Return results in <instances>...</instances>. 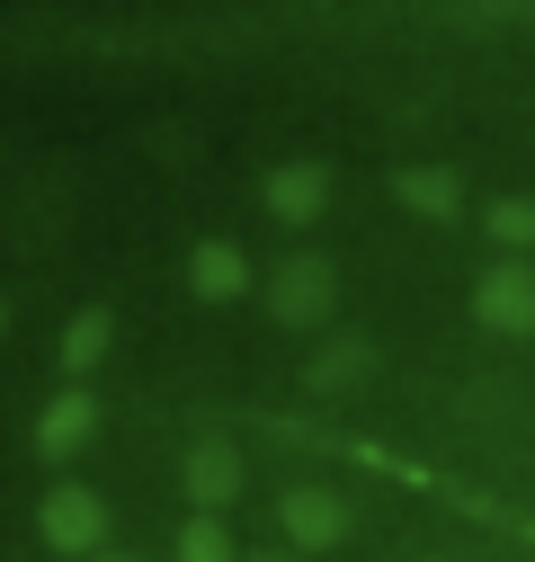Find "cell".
<instances>
[{"mask_svg":"<svg viewBox=\"0 0 535 562\" xmlns=\"http://www.w3.org/2000/svg\"><path fill=\"white\" fill-rule=\"evenodd\" d=\"M366 367H375V358H366V348H357V339H340V348H330V358L312 367V384H321V393H349V384H357Z\"/></svg>","mask_w":535,"mask_h":562,"instance_id":"52a82bcc","label":"cell"},{"mask_svg":"<svg viewBox=\"0 0 535 562\" xmlns=\"http://www.w3.org/2000/svg\"><path fill=\"white\" fill-rule=\"evenodd\" d=\"M491 233H500V241H535V205H500Z\"/></svg>","mask_w":535,"mask_h":562,"instance_id":"8fae6325","label":"cell"},{"mask_svg":"<svg viewBox=\"0 0 535 562\" xmlns=\"http://www.w3.org/2000/svg\"><path fill=\"white\" fill-rule=\"evenodd\" d=\"M277 313H286V322H321V313H330V268H321V259H295V268L277 277Z\"/></svg>","mask_w":535,"mask_h":562,"instance_id":"3957f363","label":"cell"},{"mask_svg":"<svg viewBox=\"0 0 535 562\" xmlns=\"http://www.w3.org/2000/svg\"><path fill=\"white\" fill-rule=\"evenodd\" d=\"M54 536H62V544H90V536H99V501L62 491V501H54Z\"/></svg>","mask_w":535,"mask_h":562,"instance_id":"ba28073f","label":"cell"},{"mask_svg":"<svg viewBox=\"0 0 535 562\" xmlns=\"http://www.w3.org/2000/svg\"><path fill=\"white\" fill-rule=\"evenodd\" d=\"M187 482H196V501H232V482H241V464H232L224 447H196V464H187Z\"/></svg>","mask_w":535,"mask_h":562,"instance_id":"8992f818","label":"cell"},{"mask_svg":"<svg viewBox=\"0 0 535 562\" xmlns=\"http://www.w3.org/2000/svg\"><path fill=\"white\" fill-rule=\"evenodd\" d=\"M286 536H304V544H340V536H349V509L330 501V491H286Z\"/></svg>","mask_w":535,"mask_h":562,"instance_id":"7a4b0ae2","label":"cell"},{"mask_svg":"<svg viewBox=\"0 0 535 562\" xmlns=\"http://www.w3.org/2000/svg\"><path fill=\"white\" fill-rule=\"evenodd\" d=\"M482 322L491 330H535V277L526 268H491L482 277Z\"/></svg>","mask_w":535,"mask_h":562,"instance_id":"6da1fadb","label":"cell"},{"mask_svg":"<svg viewBox=\"0 0 535 562\" xmlns=\"http://www.w3.org/2000/svg\"><path fill=\"white\" fill-rule=\"evenodd\" d=\"M401 196H411L420 215H455V179H437V170H411V179H401Z\"/></svg>","mask_w":535,"mask_h":562,"instance_id":"9c48e42d","label":"cell"},{"mask_svg":"<svg viewBox=\"0 0 535 562\" xmlns=\"http://www.w3.org/2000/svg\"><path fill=\"white\" fill-rule=\"evenodd\" d=\"M268 205H277L286 224L321 215V170H277V179H268Z\"/></svg>","mask_w":535,"mask_h":562,"instance_id":"277c9868","label":"cell"},{"mask_svg":"<svg viewBox=\"0 0 535 562\" xmlns=\"http://www.w3.org/2000/svg\"><path fill=\"white\" fill-rule=\"evenodd\" d=\"M241 250H224V241H206V250H196V295H241Z\"/></svg>","mask_w":535,"mask_h":562,"instance_id":"5b68a950","label":"cell"},{"mask_svg":"<svg viewBox=\"0 0 535 562\" xmlns=\"http://www.w3.org/2000/svg\"><path fill=\"white\" fill-rule=\"evenodd\" d=\"M179 562H232V544H224V527H187V544H179Z\"/></svg>","mask_w":535,"mask_h":562,"instance_id":"30bf717a","label":"cell"}]
</instances>
